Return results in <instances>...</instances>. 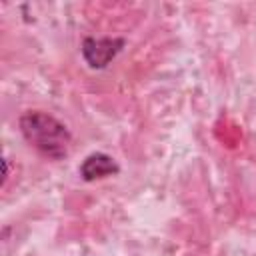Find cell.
I'll use <instances>...</instances> for the list:
<instances>
[{
	"label": "cell",
	"instance_id": "obj_2",
	"mask_svg": "<svg viewBox=\"0 0 256 256\" xmlns=\"http://www.w3.org/2000/svg\"><path fill=\"white\" fill-rule=\"evenodd\" d=\"M122 48L124 38H84L80 52L90 68L102 70L116 58Z\"/></svg>",
	"mask_w": 256,
	"mask_h": 256
},
{
	"label": "cell",
	"instance_id": "obj_1",
	"mask_svg": "<svg viewBox=\"0 0 256 256\" xmlns=\"http://www.w3.org/2000/svg\"><path fill=\"white\" fill-rule=\"evenodd\" d=\"M20 132L26 142L50 160H62L68 156L72 134L52 114L42 110H28L18 120Z\"/></svg>",
	"mask_w": 256,
	"mask_h": 256
},
{
	"label": "cell",
	"instance_id": "obj_3",
	"mask_svg": "<svg viewBox=\"0 0 256 256\" xmlns=\"http://www.w3.org/2000/svg\"><path fill=\"white\" fill-rule=\"evenodd\" d=\"M78 172H80L82 180L94 182V180H102V178L118 174L120 166L112 156H108L104 152H92L82 160V164L78 166Z\"/></svg>",
	"mask_w": 256,
	"mask_h": 256
}]
</instances>
